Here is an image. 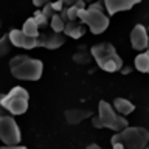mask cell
Returning a JSON list of instances; mask_svg holds the SVG:
<instances>
[{
    "label": "cell",
    "mask_w": 149,
    "mask_h": 149,
    "mask_svg": "<svg viewBox=\"0 0 149 149\" xmlns=\"http://www.w3.org/2000/svg\"><path fill=\"white\" fill-rule=\"evenodd\" d=\"M90 110H84V109H68L65 110V120L68 124H79L82 123L86 118L90 116Z\"/></svg>",
    "instance_id": "4fadbf2b"
},
{
    "label": "cell",
    "mask_w": 149,
    "mask_h": 149,
    "mask_svg": "<svg viewBox=\"0 0 149 149\" xmlns=\"http://www.w3.org/2000/svg\"><path fill=\"white\" fill-rule=\"evenodd\" d=\"M48 22H50V26H51V30H53V31H56V33H62L64 25H65V20L62 19V16H61L59 13L53 14Z\"/></svg>",
    "instance_id": "e0dca14e"
},
{
    "label": "cell",
    "mask_w": 149,
    "mask_h": 149,
    "mask_svg": "<svg viewBox=\"0 0 149 149\" xmlns=\"http://www.w3.org/2000/svg\"><path fill=\"white\" fill-rule=\"evenodd\" d=\"M22 31L25 33V34L31 36V37H37V36H39V25H37V22L34 20V17L26 19L25 23H23Z\"/></svg>",
    "instance_id": "2e32d148"
},
{
    "label": "cell",
    "mask_w": 149,
    "mask_h": 149,
    "mask_svg": "<svg viewBox=\"0 0 149 149\" xmlns=\"http://www.w3.org/2000/svg\"><path fill=\"white\" fill-rule=\"evenodd\" d=\"M20 129L13 118V115H0V141L3 144H19L20 143Z\"/></svg>",
    "instance_id": "52a82bcc"
},
{
    "label": "cell",
    "mask_w": 149,
    "mask_h": 149,
    "mask_svg": "<svg viewBox=\"0 0 149 149\" xmlns=\"http://www.w3.org/2000/svg\"><path fill=\"white\" fill-rule=\"evenodd\" d=\"M78 19L88 26L93 34H101L109 26V17L104 14V5L100 2H92L87 8L79 9Z\"/></svg>",
    "instance_id": "3957f363"
},
{
    "label": "cell",
    "mask_w": 149,
    "mask_h": 149,
    "mask_svg": "<svg viewBox=\"0 0 149 149\" xmlns=\"http://www.w3.org/2000/svg\"><path fill=\"white\" fill-rule=\"evenodd\" d=\"M87 149H101V148L98 146V144H95V143H92V144H88V146H87Z\"/></svg>",
    "instance_id": "484cf974"
},
{
    "label": "cell",
    "mask_w": 149,
    "mask_h": 149,
    "mask_svg": "<svg viewBox=\"0 0 149 149\" xmlns=\"http://www.w3.org/2000/svg\"><path fill=\"white\" fill-rule=\"evenodd\" d=\"M8 39L11 45L17 48H25V50H33L37 47V37H31L25 34L22 30H11L8 33Z\"/></svg>",
    "instance_id": "ba28073f"
},
{
    "label": "cell",
    "mask_w": 149,
    "mask_h": 149,
    "mask_svg": "<svg viewBox=\"0 0 149 149\" xmlns=\"http://www.w3.org/2000/svg\"><path fill=\"white\" fill-rule=\"evenodd\" d=\"M112 107L115 109L116 113H120L123 116L132 113V112L135 110V106L129 100H126V98H115L113 102H112Z\"/></svg>",
    "instance_id": "5bb4252c"
},
{
    "label": "cell",
    "mask_w": 149,
    "mask_h": 149,
    "mask_svg": "<svg viewBox=\"0 0 149 149\" xmlns=\"http://www.w3.org/2000/svg\"><path fill=\"white\" fill-rule=\"evenodd\" d=\"M84 2H87V3H92V2H95V0H84Z\"/></svg>",
    "instance_id": "83f0119b"
},
{
    "label": "cell",
    "mask_w": 149,
    "mask_h": 149,
    "mask_svg": "<svg viewBox=\"0 0 149 149\" xmlns=\"http://www.w3.org/2000/svg\"><path fill=\"white\" fill-rule=\"evenodd\" d=\"M65 36L62 33H44V34L37 36V47H45L48 50H58L59 47H62L65 44Z\"/></svg>",
    "instance_id": "30bf717a"
},
{
    "label": "cell",
    "mask_w": 149,
    "mask_h": 149,
    "mask_svg": "<svg viewBox=\"0 0 149 149\" xmlns=\"http://www.w3.org/2000/svg\"><path fill=\"white\" fill-rule=\"evenodd\" d=\"M73 61H74L76 64H81V65L88 64V62L92 61V54L87 53V51H78V53L73 54Z\"/></svg>",
    "instance_id": "ac0fdd59"
},
{
    "label": "cell",
    "mask_w": 149,
    "mask_h": 149,
    "mask_svg": "<svg viewBox=\"0 0 149 149\" xmlns=\"http://www.w3.org/2000/svg\"><path fill=\"white\" fill-rule=\"evenodd\" d=\"M0 28H2V20H0Z\"/></svg>",
    "instance_id": "f546056e"
},
{
    "label": "cell",
    "mask_w": 149,
    "mask_h": 149,
    "mask_svg": "<svg viewBox=\"0 0 149 149\" xmlns=\"http://www.w3.org/2000/svg\"><path fill=\"white\" fill-rule=\"evenodd\" d=\"M51 6H53L54 13H61V11H62V8L65 6V5L62 3V0H58V2H51Z\"/></svg>",
    "instance_id": "7402d4cb"
},
{
    "label": "cell",
    "mask_w": 149,
    "mask_h": 149,
    "mask_svg": "<svg viewBox=\"0 0 149 149\" xmlns=\"http://www.w3.org/2000/svg\"><path fill=\"white\" fill-rule=\"evenodd\" d=\"M64 34L72 37V39H79V37L84 36L86 33V26H84L82 22H78V20H67L64 25Z\"/></svg>",
    "instance_id": "7c38bea8"
},
{
    "label": "cell",
    "mask_w": 149,
    "mask_h": 149,
    "mask_svg": "<svg viewBox=\"0 0 149 149\" xmlns=\"http://www.w3.org/2000/svg\"><path fill=\"white\" fill-rule=\"evenodd\" d=\"M9 70L13 76L20 81H37L44 73V64L28 54H17L9 61Z\"/></svg>",
    "instance_id": "6da1fadb"
},
{
    "label": "cell",
    "mask_w": 149,
    "mask_h": 149,
    "mask_svg": "<svg viewBox=\"0 0 149 149\" xmlns=\"http://www.w3.org/2000/svg\"><path fill=\"white\" fill-rule=\"evenodd\" d=\"M0 149H26V146H22V144H3V146H0Z\"/></svg>",
    "instance_id": "603a6c76"
},
{
    "label": "cell",
    "mask_w": 149,
    "mask_h": 149,
    "mask_svg": "<svg viewBox=\"0 0 149 149\" xmlns=\"http://www.w3.org/2000/svg\"><path fill=\"white\" fill-rule=\"evenodd\" d=\"M138 3H141V0H104V8L107 14L113 16L120 11H129Z\"/></svg>",
    "instance_id": "8fae6325"
},
{
    "label": "cell",
    "mask_w": 149,
    "mask_h": 149,
    "mask_svg": "<svg viewBox=\"0 0 149 149\" xmlns=\"http://www.w3.org/2000/svg\"><path fill=\"white\" fill-rule=\"evenodd\" d=\"M90 54L96 61V64L100 65V68H102L104 72L113 73L121 70V67H123V59L116 53L115 47L109 42H101V44L93 45Z\"/></svg>",
    "instance_id": "277c9868"
},
{
    "label": "cell",
    "mask_w": 149,
    "mask_h": 149,
    "mask_svg": "<svg viewBox=\"0 0 149 149\" xmlns=\"http://www.w3.org/2000/svg\"><path fill=\"white\" fill-rule=\"evenodd\" d=\"M9 51H11V42H9L8 34H6V36H3L2 39H0V58L6 56Z\"/></svg>",
    "instance_id": "d6986e66"
},
{
    "label": "cell",
    "mask_w": 149,
    "mask_h": 149,
    "mask_svg": "<svg viewBox=\"0 0 149 149\" xmlns=\"http://www.w3.org/2000/svg\"><path fill=\"white\" fill-rule=\"evenodd\" d=\"M92 123L96 129L107 127V129L116 130V132L129 126L126 116L116 113L112 104H109L107 101H100V104H98V115L92 120Z\"/></svg>",
    "instance_id": "5b68a950"
},
{
    "label": "cell",
    "mask_w": 149,
    "mask_h": 149,
    "mask_svg": "<svg viewBox=\"0 0 149 149\" xmlns=\"http://www.w3.org/2000/svg\"><path fill=\"white\" fill-rule=\"evenodd\" d=\"M78 0H62V3L65 5V6H70V5H74Z\"/></svg>",
    "instance_id": "d4e9b609"
},
{
    "label": "cell",
    "mask_w": 149,
    "mask_h": 149,
    "mask_svg": "<svg viewBox=\"0 0 149 149\" xmlns=\"http://www.w3.org/2000/svg\"><path fill=\"white\" fill-rule=\"evenodd\" d=\"M0 98H2V95H0ZM3 113H6V112L3 110V107H2V102H0V115H3Z\"/></svg>",
    "instance_id": "4316f807"
},
{
    "label": "cell",
    "mask_w": 149,
    "mask_h": 149,
    "mask_svg": "<svg viewBox=\"0 0 149 149\" xmlns=\"http://www.w3.org/2000/svg\"><path fill=\"white\" fill-rule=\"evenodd\" d=\"M42 13H44V16L48 19V20L51 19V16H53V14H56V13H54V9H53V6H51V2L42 6Z\"/></svg>",
    "instance_id": "44dd1931"
},
{
    "label": "cell",
    "mask_w": 149,
    "mask_h": 149,
    "mask_svg": "<svg viewBox=\"0 0 149 149\" xmlns=\"http://www.w3.org/2000/svg\"><path fill=\"white\" fill-rule=\"evenodd\" d=\"M130 45H132L134 50L137 51H143L149 47V34L148 30L144 28V25L141 23H137L132 31H130Z\"/></svg>",
    "instance_id": "9c48e42d"
},
{
    "label": "cell",
    "mask_w": 149,
    "mask_h": 149,
    "mask_svg": "<svg viewBox=\"0 0 149 149\" xmlns=\"http://www.w3.org/2000/svg\"><path fill=\"white\" fill-rule=\"evenodd\" d=\"M146 54L149 56V47H148V48H146Z\"/></svg>",
    "instance_id": "f1b7e54d"
},
{
    "label": "cell",
    "mask_w": 149,
    "mask_h": 149,
    "mask_svg": "<svg viewBox=\"0 0 149 149\" xmlns=\"http://www.w3.org/2000/svg\"><path fill=\"white\" fill-rule=\"evenodd\" d=\"M149 141V132L144 127H124L110 140L113 149H144Z\"/></svg>",
    "instance_id": "7a4b0ae2"
},
{
    "label": "cell",
    "mask_w": 149,
    "mask_h": 149,
    "mask_svg": "<svg viewBox=\"0 0 149 149\" xmlns=\"http://www.w3.org/2000/svg\"><path fill=\"white\" fill-rule=\"evenodd\" d=\"M134 65H135V68H137L138 72H141V73H149V56L146 54V51L135 56Z\"/></svg>",
    "instance_id": "9a60e30c"
},
{
    "label": "cell",
    "mask_w": 149,
    "mask_h": 149,
    "mask_svg": "<svg viewBox=\"0 0 149 149\" xmlns=\"http://www.w3.org/2000/svg\"><path fill=\"white\" fill-rule=\"evenodd\" d=\"M51 0H33V5H34L36 8H42L44 5H47V3H50Z\"/></svg>",
    "instance_id": "cb8c5ba5"
},
{
    "label": "cell",
    "mask_w": 149,
    "mask_h": 149,
    "mask_svg": "<svg viewBox=\"0 0 149 149\" xmlns=\"http://www.w3.org/2000/svg\"><path fill=\"white\" fill-rule=\"evenodd\" d=\"M33 17H34V20L37 22L39 28H40V26H47V25H48V19H47V17L44 16V13L39 11V9H37V11L34 13V16H33Z\"/></svg>",
    "instance_id": "ffe728a7"
},
{
    "label": "cell",
    "mask_w": 149,
    "mask_h": 149,
    "mask_svg": "<svg viewBox=\"0 0 149 149\" xmlns=\"http://www.w3.org/2000/svg\"><path fill=\"white\" fill-rule=\"evenodd\" d=\"M28 100H30L28 92L23 87L17 86L13 87L6 95H2L0 102H2V107L6 113L22 115L28 110Z\"/></svg>",
    "instance_id": "8992f818"
}]
</instances>
